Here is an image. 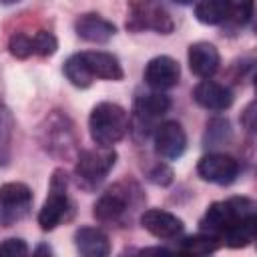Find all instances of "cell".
Wrapping results in <instances>:
<instances>
[{
  "mask_svg": "<svg viewBox=\"0 0 257 257\" xmlns=\"http://www.w3.org/2000/svg\"><path fill=\"white\" fill-rule=\"evenodd\" d=\"M74 247L82 257H106V255H110V239L98 227L76 229Z\"/></svg>",
  "mask_w": 257,
  "mask_h": 257,
  "instance_id": "18",
  "label": "cell"
},
{
  "mask_svg": "<svg viewBox=\"0 0 257 257\" xmlns=\"http://www.w3.org/2000/svg\"><path fill=\"white\" fill-rule=\"evenodd\" d=\"M253 4L255 0H227V10H229L227 20H231L237 26L249 24L253 18Z\"/></svg>",
  "mask_w": 257,
  "mask_h": 257,
  "instance_id": "24",
  "label": "cell"
},
{
  "mask_svg": "<svg viewBox=\"0 0 257 257\" xmlns=\"http://www.w3.org/2000/svg\"><path fill=\"white\" fill-rule=\"evenodd\" d=\"M126 28L133 32L155 30L159 34H171L175 22L161 0H128Z\"/></svg>",
  "mask_w": 257,
  "mask_h": 257,
  "instance_id": "7",
  "label": "cell"
},
{
  "mask_svg": "<svg viewBox=\"0 0 257 257\" xmlns=\"http://www.w3.org/2000/svg\"><path fill=\"white\" fill-rule=\"evenodd\" d=\"M143 203V193L139 185L131 179L118 181L110 185L94 203L92 215L100 223H114L120 225L126 221L128 213H133Z\"/></svg>",
  "mask_w": 257,
  "mask_h": 257,
  "instance_id": "2",
  "label": "cell"
},
{
  "mask_svg": "<svg viewBox=\"0 0 257 257\" xmlns=\"http://www.w3.org/2000/svg\"><path fill=\"white\" fill-rule=\"evenodd\" d=\"M187 58H189L191 72L199 78H211L219 70V64H221V56H219L217 46L211 42H205V40L193 42L189 46Z\"/></svg>",
  "mask_w": 257,
  "mask_h": 257,
  "instance_id": "16",
  "label": "cell"
},
{
  "mask_svg": "<svg viewBox=\"0 0 257 257\" xmlns=\"http://www.w3.org/2000/svg\"><path fill=\"white\" fill-rule=\"evenodd\" d=\"M40 143L46 153L68 159L76 151V133L72 120L60 110H52L40 126Z\"/></svg>",
  "mask_w": 257,
  "mask_h": 257,
  "instance_id": "6",
  "label": "cell"
},
{
  "mask_svg": "<svg viewBox=\"0 0 257 257\" xmlns=\"http://www.w3.org/2000/svg\"><path fill=\"white\" fill-rule=\"evenodd\" d=\"M74 30H76L78 38H82L86 42L104 44L116 34V24H112L110 20L102 18L96 12H86V14H80L76 18Z\"/></svg>",
  "mask_w": 257,
  "mask_h": 257,
  "instance_id": "17",
  "label": "cell"
},
{
  "mask_svg": "<svg viewBox=\"0 0 257 257\" xmlns=\"http://www.w3.org/2000/svg\"><path fill=\"white\" fill-rule=\"evenodd\" d=\"M219 247H221V243L215 237L199 231L197 235H191V237L181 239L179 245H177V251L179 253H185V255H211Z\"/></svg>",
  "mask_w": 257,
  "mask_h": 257,
  "instance_id": "20",
  "label": "cell"
},
{
  "mask_svg": "<svg viewBox=\"0 0 257 257\" xmlns=\"http://www.w3.org/2000/svg\"><path fill=\"white\" fill-rule=\"evenodd\" d=\"M169 108H171V96H167L159 90L139 94L133 104L135 120L141 131H143V126H149V124L157 122L161 116H165L169 112Z\"/></svg>",
  "mask_w": 257,
  "mask_h": 257,
  "instance_id": "14",
  "label": "cell"
},
{
  "mask_svg": "<svg viewBox=\"0 0 257 257\" xmlns=\"http://www.w3.org/2000/svg\"><path fill=\"white\" fill-rule=\"evenodd\" d=\"M32 46H34V54L36 56H52L58 48V40L56 36L50 32V30H38L34 36H32Z\"/></svg>",
  "mask_w": 257,
  "mask_h": 257,
  "instance_id": "25",
  "label": "cell"
},
{
  "mask_svg": "<svg viewBox=\"0 0 257 257\" xmlns=\"http://www.w3.org/2000/svg\"><path fill=\"white\" fill-rule=\"evenodd\" d=\"M251 217H257L253 199L229 197L225 201H215L207 207L205 215L199 221V231L215 237L221 243L227 233H231L235 227H239Z\"/></svg>",
  "mask_w": 257,
  "mask_h": 257,
  "instance_id": "1",
  "label": "cell"
},
{
  "mask_svg": "<svg viewBox=\"0 0 257 257\" xmlns=\"http://www.w3.org/2000/svg\"><path fill=\"white\" fill-rule=\"evenodd\" d=\"M155 153L165 161H175L187 151V133L177 120H167L155 126L153 133Z\"/></svg>",
  "mask_w": 257,
  "mask_h": 257,
  "instance_id": "10",
  "label": "cell"
},
{
  "mask_svg": "<svg viewBox=\"0 0 257 257\" xmlns=\"http://www.w3.org/2000/svg\"><path fill=\"white\" fill-rule=\"evenodd\" d=\"M0 255L4 257H20V255H28V245L18 239V237H10V239H4L0 243Z\"/></svg>",
  "mask_w": 257,
  "mask_h": 257,
  "instance_id": "27",
  "label": "cell"
},
{
  "mask_svg": "<svg viewBox=\"0 0 257 257\" xmlns=\"http://www.w3.org/2000/svg\"><path fill=\"white\" fill-rule=\"evenodd\" d=\"M32 191L28 185L12 181L0 187V225L12 227L22 221L32 209Z\"/></svg>",
  "mask_w": 257,
  "mask_h": 257,
  "instance_id": "8",
  "label": "cell"
},
{
  "mask_svg": "<svg viewBox=\"0 0 257 257\" xmlns=\"http://www.w3.org/2000/svg\"><path fill=\"white\" fill-rule=\"evenodd\" d=\"M173 2H177V4H183V6H187V4H193L195 0H173Z\"/></svg>",
  "mask_w": 257,
  "mask_h": 257,
  "instance_id": "32",
  "label": "cell"
},
{
  "mask_svg": "<svg viewBox=\"0 0 257 257\" xmlns=\"http://www.w3.org/2000/svg\"><path fill=\"white\" fill-rule=\"evenodd\" d=\"M90 137L98 147H112L120 143L131 131V114L116 102H98L88 116Z\"/></svg>",
  "mask_w": 257,
  "mask_h": 257,
  "instance_id": "3",
  "label": "cell"
},
{
  "mask_svg": "<svg viewBox=\"0 0 257 257\" xmlns=\"http://www.w3.org/2000/svg\"><path fill=\"white\" fill-rule=\"evenodd\" d=\"M139 221L147 233H151L161 241H173L185 231L183 221L165 209H147L141 213Z\"/></svg>",
  "mask_w": 257,
  "mask_h": 257,
  "instance_id": "12",
  "label": "cell"
},
{
  "mask_svg": "<svg viewBox=\"0 0 257 257\" xmlns=\"http://www.w3.org/2000/svg\"><path fill=\"white\" fill-rule=\"evenodd\" d=\"M82 58L84 66L88 68L92 78H102V80H122L124 70L120 60L112 52L104 50H82L78 52Z\"/></svg>",
  "mask_w": 257,
  "mask_h": 257,
  "instance_id": "15",
  "label": "cell"
},
{
  "mask_svg": "<svg viewBox=\"0 0 257 257\" xmlns=\"http://www.w3.org/2000/svg\"><path fill=\"white\" fill-rule=\"evenodd\" d=\"M231 141V124L227 118H211L207 122V131H205V147H221L225 143Z\"/></svg>",
  "mask_w": 257,
  "mask_h": 257,
  "instance_id": "23",
  "label": "cell"
},
{
  "mask_svg": "<svg viewBox=\"0 0 257 257\" xmlns=\"http://www.w3.org/2000/svg\"><path fill=\"white\" fill-rule=\"evenodd\" d=\"M253 108H255V102H251L247 108H245V114H243V124L249 128V131H253V116H255V112H253Z\"/></svg>",
  "mask_w": 257,
  "mask_h": 257,
  "instance_id": "29",
  "label": "cell"
},
{
  "mask_svg": "<svg viewBox=\"0 0 257 257\" xmlns=\"http://www.w3.org/2000/svg\"><path fill=\"white\" fill-rule=\"evenodd\" d=\"M62 72H64V76L68 78V82H70L72 86H76V88H88V86L92 84V80H94V78L90 76L88 68L84 66L82 58L78 56V52L66 58L64 66H62Z\"/></svg>",
  "mask_w": 257,
  "mask_h": 257,
  "instance_id": "21",
  "label": "cell"
},
{
  "mask_svg": "<svg viewBox=\"0 0 257 257\" xmlns=\"http://www.w3.org/2000/svg\"><path fill=\"white\" fill-rule=\"evenodd\" d=\"M12 133H14V118L10 108L0 100V165H8L10 149H12Z\"/></svg>",
  "mask_w": 257,
  "mask_h": 257,
  "instance_id": "22",
  "label": "cell"
},
{
  "mask_svg": "<svg viewBox=\"0 0 257 257\" xmlns=\"http://www.w3.org/2000/svg\"><path fill=\"white\" fill-rule=\"evenodd\" d=\"M68 175L64 169H54L48 185V197L38 213V225L42 231H54L62 221H66L72 213V205L68 199Z\"/></svg>",
  "mask_w": 257,
  "mask_h": 257,
  "instance_id": "5",
  "label": "cell"
},
{
  "mask_svg": "<svg viewBox=\"0 0 257 257\" xmlns=\"http://www.w3.org/2000/svg\"><path fill=\"white\" fill-rule=\"evenodd\" d=\"M42 253H44V255H52V249H50L48 245H38V247L34 249V255H42Z\"/></svg>",
  "mask_w": 257,
  "mask_h": 257,
  "instance_id": "30",
  "label": "cell"
},
{
  "mask_svg": "<svg viewBox=\"0 0 257 257\" xmlns=\"http://www.w3.org/2000/svg\"><path fill=\"white\" fill-rule=\"evenodd\" d=\"M197 173L203 181L213 185H231L241 173V165L227 153H207L197 163Z\"/></svg>",
  "mask_w": 257,
  "mask_h": 257,
  "instance_id": "9",
  "label": "cell"
},
{
  "mask_svg": "<svg viewBox=\"0 0 257 257\" xmlns=\"http://www.w3.org/2000/svg\"><path fill=\"white\" fill-rule=\"evenodd\" d=\"M8 52L14 58H28L34 54V46H32V36L24 34V32H14L8 38Z\"/></svg>",
  "mask_w": 257,
  "mask_h": 257,
  "instance_id": "26",
  "label": "cell"
},
{
  "mask_svg": "<svg viewBox=\"0 0 257 257\" xmlns=\"http://www.w3.org/2000/svg\"><path fill=\"white\" fill-rule=\"evenodd\" d=\"M18 2H22V0H0V4H18Z\"/></svg>",
  "mask_w": 257,
  "mask_h": 257,
  "instance_id": "31",
  "label": "cell"
},
{
  "mask_svg": "<svg viewBox=\"0 0 257 257\" xmlns=\"http://www.w3.org/2000/svg\"><path fill=\"white\" fill-rule=\"evenodd\" d=\"M149 181L155 183V185H159V187L171 185V183H173V171H171V167H167L165 163L155 165V167L149 171Z\"/></svg>",
  "mask_w": 257,
  "mask_h": 257,
  "instance_id": "28",
  "label": "cell"
},
{
  "mask_svg": "<svg viewBox=\"0 0 257 257\" xmlns=\"http://www.w3.org/2000/svg\"><path fill=\"white\" fill-rule=\"evenodd\" d=\"M227 16H229L227 0H197L195 4V18L201 24H207V26L223 24Z\"/></svg>",
  "mask_w": 257,
  "mask_h": 257,
  "instance_id": "19",
  "label": "cell"
},
{
  "mask_svg": "<svg viewBox=\"0 0 257 257\" xmlns=\"http://www.w3.org/2000/svg\"><path fill=\"white\" fill-rule=\"evenodd\" d=\"M143 78H145L149 88L163 92V90H169V88L179 84L181 66L175 58H171L167 54H161V56H155L147 62Z\"/></svg>",
  "mask_w": 257,
  "mask_h": 257,
  "instance_id": "11",
  "label": "cell"
},
{
  "mask_svg": "<svg viewBox=\"0 0 257 257\" xmlns=\"http://www.w3.org/2000/svg\"><path fill=\"white\" fill-rule=\"evenodd\" d=\"M116 151L112 147H98V149H84L76 157L74 177L80 189L94 191L114 169L116 165Z\"/></svg>",
  "mask_w": 257,
  "mask_h": 257,
  "instance_id": "4",
  "label": "cell"
},
{
  "mask_svg": "<svg viewBox=\"0 0 257 257\" xmlns=\"http://www.w3.org/2000/svg\"><path fill=\"white\" fill-rule=\"evenodd\" d=\"M193 100L211 112H223L227 108H231L233 104V92L229 86L203 78L195 88H193Z\"/></svg>",
  "mask_w": 257,
  "mask_h": 257,
  "instance_id": "13",
  "label": "cell"
}]
</instances>
